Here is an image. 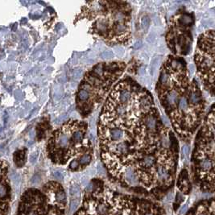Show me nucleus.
<instances>
[{"label": "nucleus", "instance_id": "nucleus-1", "mask_svg": "<svg viewBox=\"0 0 215 215\" xmlns=\"http://www.w3.org/2000/svg\"><path fill=\"white\" fill-rule=\"evenodd\" d=\"M158 92L176 133L190 141L205 118V102L201 88L192 80L181 58L170 57L160 76Z\"/></svg>", "mask_w": 215, "mask_h": 215}, {"label": "nucleus", "instance_id": "nucleus-2", "mask_svg": "<svg viewBox=\"0 0 215 215\" xmlns=\"http://www.w3.org/2000/svg\"><path fill=\"white\" fill-rule=\"evenodd\" d=\"M193 155L195 171L200 181L215 186V105L210 108L200 127Z\"/></svg>", "mask_w": 215, "mask_h": 215}, {"label": "nucleus", "instance_id": "nucleus-3", "mask_svg": "<svg viewBox=\"0 0 215 215\" xmlns=\"http://www.w3.org/2000/svg\"><path fill=\"white\" fill-rule=\"evenodd\" d=\"M194 61L202 86L215 97V30L206 31L200 35Z\"/></svg>", "mask_w": 215, "mask_h": 215}, {"label": "nucleus", "instance_id": "nucleus-4", "mask_svg": "<svg viewBox=\"0 0 215 215\" xmlns=\"http://www.w3.org/2000/svg\"><path fill=\"white\" fill-rule=\"evenodd\" d=\"M194 24L192 14L182 13L175 19L172 27L168 32V46L174 53L187 54L192 44L191 27Z\"/></svg>", "mask_w": 215, "mask_h": 215}, {"label": "nucleus", "instance_id": "nucleus-5", "mask_svg": "<svg viewBox=\"0 0 215 215\" xmlns=\"http://www.w3.org/2000/svg\"><path fill=\"white\" fill-rule=\"evenodd\" d=\"M144 123L150 131H156L157 129H160V127L161 126V124L159 123L157 116L153 114L146 116L144 119Z\"/></svg>", "mask_w": 215, "mask_h": 215}, {"label": "nucleus", "instance_id": "nucleus-6", "mask_svg": "<svg viewBox=\"0 0 215 215\" xmlns=\"http://www.w3.org/2000/svg\"><path fill=\"white\" fill-rule=\"evenodd\" d=\"M56 142H57V144L58 145L60 148H68L69 144H70V142H69V134H66V133L60 134L57 137Z\"/></svg>", "mask_w": 215, "mask_h": 215}, {"label": "nucleus", "instance_id": "nucleus-7", "mask_svg": "<svg viewBox=\"0 0 215 215\" xmlns=\"http://www.w3.org/2000/svg\"><path fill=\"white\" fill-rule=\"evenodd\" d=\"M125 178H126V181H127L128 184H130V185H135L137 182V177H136L133 169H131V168L127 169V171L125 172Z\"/></svg>", "mask_w": 215, "mask_h": 215}, {"label": "nucleus", "instance_id": "nucleus-8", "mask_svg": "<svg viewBox=\"0 0 215 215\" xmlns=\"http://www.w3.org/2000/svg\"><path fill=\"white\" fill-rule=\"evenodd\" d=\"M109 136H110V138L112 140H114V141H118L123 136V130L118 129V128L111 129L109 131Z\"/></svg>", "mask_w": 215, "mask_h": 215}, {"label": "nucleus", "instance_id": "nucleus-9", "mask_svg": "<svg viewBox=\"0 0 215 215\" xmlns=\"http://www.w3.org/2000/svg\"><path fill=\"white\" fill-rule=\"evenodd\" d=\"M118 100L122 104H126L131 98V93L127 90H120L118 92Z\"/></svg>", "mask_w": 215, "mask_h": 215}, {"label": "nucleus", "instance_id": "nucleus-10", "mask_svg": "<svg viewBox=\"0 0 215 215\" xmlns=\"http://www.w3.org/2000/svg\"><path fill=\"white\" fill-rule=\"evenodd\" d=\"M54 202H56L59 205H64L66 202V196L65 193L62 190H59V191L56 192V193L54 195Z\"/></svg>", "mask_w": 215, "mask_h": 215}, {"label": "nucleus", "instance_id": "nucleus-11", "mask_svg": "<svg viewBox=\"0 0 215 215\" xmlns=\"http://www.w3.org/2000/svg\"><path fill=\"white\" fill-rule=\"evenodd\" d=\"M95 27L97 28V31L98 32L102 33H106L108 31V24L106 20H99L97 21L95 24Z\"/></svg>", "mask_w": 215, "mask_h": 215}, {"label": "nucleus", "instance_id": "nucleus-12", "mask_svg": "<svg viewBox=\"0 0 215 215\" xmlns=\"http://www.w3.org/2000/svg\"><path fill=\"white\" fill-rule=\"evenodd\" d=\"M115 151L118 155H126L128 153V150H129V147L127 143H119L114 146Z\"/></svg>", "mask_w": 215, "mask_h": 215}, {"label": "nucleus", "instance_id": "nucleus-13", "mask_svg": "<svg viewBox=\"0 0 215 215\" xmlns=\"http://www.w3.org/2000/svg\"><path fill=\"white\" fill-rule=\"evenodd\" d=\"M155 162V156L151 155H146L144 158L143 162H142V165H144V168H151V167L154 166Z\"/></svg>", "mask_w": 215, "mask_h": 215}, {"label": "nucleus", "instance_id": "nucleus-14", "mask_svg": "<svg viewBox=\"0 0 215 215\" xmlns=\"http://www.w3.org/2000/svg\"><path fill=\"white\" fill-rule=\"evenodd\" d=\"M15 161L18 166H22L24 163V158H25V153L24 151H18L15 153Z\"/></svg>", "mask_w": 215, "mask_h": 215}, {"label": "nucleus", "instance_id": "nucleus-15", "mask_svg": "<svg viewBox=\"0 0 215 215\" xmlns=\"http://www.w3.org/2000/svg\"><path fill=\"white\" fill-rule=\"evenodd\" d=\"M70 195L74 199H79L81 197V188L77 185H73L69 190Z\"/></svg>", "mask_w": 215, "mask_h": 215}, {"label": "nucleus", "instance_id": "nucleus-16", "mask_svg": "<svg viewBox=\"0 0 215 215\" xmlns=\"http://www.w3.org/2000/svg\"><path fill=\"white\" fill-rule=\"evenodd\" d=\"M87 81L92 85H100L102 84V81L99 79V77H97L96 75H94L93 73H91L90 75L87 77Z\"/></svg>", "mask_w": 215, "mask_h": 215}, {"label": "nucleus", "instance_id": "nucleus-17", "mask_svg": "<svg viewBox=\"0 0 215 215\" xmlns=\"http://www.w3.org/2000/svg\"><path fill=\"white\" fill-rule=\"evenodd\" d=\"M113 18H114V20L118 22V24H122L124 21V20H126L127 15L123 11H116L113 15Z\"/></svg>", "mask_w": 215, "mask_h": 215}, {"label": "nucleus", "instance_id": "nucleus-18", "mask_svg": "<svg viewBox=\"0 0 215 215\" xmlns=\"http://www.w3.org/2000/svg\"><path fill=\"white\" fill-rule=\"evenodd\" d=\"M84 134L81 131H76L72 135V139L74 143H80L83 140Z\"/></svg>", "mask_w": 215, "mask_h": 215}, {"label": "nucleus", "instance_id": "nucleus-19", "mask_svg": "<svg viewBox=\"0 0 215 215\" xmlns=\"http://www.w3.org/2000/svg\"><path fill=\"white\" fill-rule=\"evenodd\" d=\"M77 97H78V99H79L80 101L85 102L86 101L88 98H89V97H90V94H89V92L87 91V90H85V89H81V90H80L79 92H78Z\"/></svg>", "mask_w": 215, "mask_h": 215}, {"label": "nucleus", "instance_id": "nucleus-20", "mask_svg": "<svg viewBox=\"0 0 215 215\" xmlns=\"http://www.w3.org/2000/svg\"><path fill=\"white\" fill-rule=\"evenodd\" d=\"M114 30H115V32H117V33L123 34L125 33V32H127V26L123 24H117L115 25Z\"/></svg>", "mask_w": 215, "mask_h": 215}, {"label": "nucleus", "instance_id": "nucleus-21", "mask_svg": "<svg viewBox=\"0 0 215 215\" xmlns=\"http://www.w3.org/2000/svg\"><path fill=\"white\" fill-rule=\"evenodd\" d=\"M92 73L98 77H100V76H102V74H103V65L102 64H99L98 65H97V66H95V67L94 68V70H93Z\"/></svg>", "mask_w": 215, "mask_h": 215}, {"label": "nucleus", "instance_id": "nucleus-22", "mask_svg": "<svg viewBox=\"0 0 215 215\" xmlns=\"http://www.w3.org/2000/svg\"><path fill=\"white\" fill-rule=\"evenodd\" d=\"M91 160V156L90 155H83L79 158V163L82 165H88Z\"/></svg>", "mask_w": 215, "mask_h": 215}, {"label": "nucleus", "instance_id": "nucleus-23", "mask_svg": "<svg viewBox=\"0 0 215 215\" xmlns=\"http://www.w3.org/2000/svg\"><path fill=\"white\" fill-rule=\"evenodd\" d=\"M116 114H118V116H124L125 114H127V111L126 108L123 106V105H118L116 107Z\"/></svg>", "mask_w": 215, "mask_h": 215}, {"label": "nucleus", "instance_id": "nucleus-24", "mask_svg": "<svg viewBox=\"0 0 215 215\" xmlns=\"http://www.w3.org/2000/svg\"><path fill=\"white\" fill-rule=\"evenodd\" d=\"M149 23H150V19H149V17L147 16V15H145V16H144L142 18L141 26L144 30H147V29H148V26H149Z\"/></svg>", "mask_w": 215, "mask_h": 215}, {"label": "nucleus", "instance_id": "nucleus-25", "mask_svg": "<svg viewBox=\"0 0 215 215\" xmlns=\"http://www.w3.org/2000/svg\"><path fill=\"white\" fill-rule=\"evenodd\" d=\"M100 57L102 59H111L114 57V53L111 51H105L100 54Z\"/></svg>", "mask_w": 215, "mask_h": 215}, {"label": "nucleus", "instance_id": "nucleus-26", "mask_svg": "<svg viewBox=\"0 0 215 215\" xmlns=\"http://www.w3.org/2000/svg\"><path fill=\"white\" fill-rule=\"evenodd\" d=\"M78 205H79V200H78V199H76V198L74 199V200L71 202L70 211L73 213V212H74L75 210H77Z\"/></svg>", "mask_w": 215, "mask_h": 215}, {"label": "nucleus", "instance_id": "nucleus-27", "mask_svg": "<svg viewBox=\"0 0 215 215\" xmlns=\"http://www.w3.org/2000/svg\"><path fill=\"white\" fill-rule=\"evenodd\" d=\"M53 176L54 178L56 179L57 181H63V179H64V176L62 174V172L60 171H54L53 172Z\"/></svg>", "mask_w": 215, "mask_h": 215}, {"label": "nucleus", "instance_id": "nucleus-28", "mask_svg": "<svg viewBox=\"0 0 215 215\" xmlns=\"http://www.w3.org/2000/svg\"><path fill=\"white\" fill-rule=\"evenodd\" d=\"M11 178H12V181H13V183L15 185H18L20 182V175L16 173V172H14L13 174L11 175Z\"/></svg>", "mask_w": 215, "mask_h": 215}, {"label": "nucleus", "instance_id": "nucleus-29", "mask_svg": "<svg viewBox=\"0 0 215 215\" xmlns=\"http://www.w3.org/2000/svg\"><path fill=\"white\" fill-rule=\"evenodd\" d=\"M159 59L158 58H155L152 60L151 63V66H150V71H151V74H153V72L155 71V69L156 67V65L158 64Z\"/></svg>", "mask_w": 215, "mask_h": 215}, {"label": "nucleus", "instance_id": "nucleus-30", "mask_svg": "<svg viewBox=\"0 0 215 215\" xmlns=\"http://www.w3.org/2000/svg\"><path fill=\"white\" fill-rule=\"evenodd\" d=\"M82 75V69H76L74 72V79H79Z\"/></svg>", "mask_w": 215, "mask_h": 215}, {"label": "nucleus", "instance_id": "nucleus-31", "mask_svg": "<svg viewBox=\"0 0 215 215\" xmlns=\"http://www.w3.org/2000/svg\"><path fill=\"white\" fill-rule=\"evenodd\" d=\"M38 154H39V151H36V152H34L30 156V162L31 164H32L34 165L37 160V158H38Z\"/></svg>", "mask_w": 215, "mask_h": 215}, {"label": "nucleus", "instance_id": "nucleus-32", "mask_svg": "<svg viewBox=\"0 0 215 215\" xmlns=\"http://www.w3.org/2000/svg\"><path fill=\"white\" fill-rule=\"evenodd\" d=\"M114 51L116 54L118 55V57H122L123 54H124V49L122 47H115L114 48Z\"/></svg>", "mask_w": 215, "mask_h": 215}, {"label": "nucleus", "instance_id": "nucleus-33", "mask_svg": "<svg viewBox=\"0 0 215 215\" xmlns=\"http://www.w3.org/2000/svg\"><path fill=\"white\" fill-rule=\"evenodd\" d=\"M62 94H63V92H62V89H60V90H56L54 91V97H55L56 99H60L61 96H62Z\"/></svg>", "mask_w": 215, "mask_h": 215}, {"label": "nucleus", "instance_id": "nucleus-34", "mask_svg": "<svg viewBox=\"0 0 215 215\" xmlns=\"http://www.w3.org/2000/svg\"><path fill=\"white\" fill-rule=\"evenodd\" d=\"M15 96L16 97V99H18V100H21V99L23 98L24 94L22 93V91L17 90L16 91H15Z\"/></svg>", "mask_w": 215, "mask_h": 215}, {"label": "nucleus", "instance_id": "nucleus-35", "mask_svg": "<svg viewBox=\"0 0 215 215\" xmlns=\"http://www.w3.org/2000/svg\"><path fill=\"white\" fill-rule=\"evenodd\" d=\"M40 180H41V177H40V176L39 175H35L32 178V183L35 185V184H37V183H39L40 182Z\"/></svg>", "mask_w": 215, "mask_h": 215}, {"label": "nucleus", "instance_id": "nucleus-36", "mask_svg": "<svg viewBox=\"0 0 215 215\" xmlns=\"http://www.w3.org/2000/svg\"><path fill=\"white\" fill-rule=\"evenodd\" d=\"M78 163H79V162L77 161V160H73V161L70 163V165H69V168H70L71 169H76V168L78 167Z\"/></svg>", "mask_w": 215, "mask_h": 215}, {"label": "nucleus", "instance_id": "nucleus-37", "mask_svg": "<svg viewBox=\"0 0 215 215\" xmlns=\"http://www.w3.org/2000/svg\"><path fill=\"white\" fill-rule=\"evenodd\" d=\"M5 195H7V188H5L4 184H2V185H1V197H4Z\"/></svg>", "mask_w": 215, "mask_h": 215}, {"label": "nucleus", "instance_id": "nucleus-38", "mask_svg": "<svg viewBox=\"0 0 215 215\" xmlns=\"http://www.w3.org/2000/svg\"><path fill=\"white\" fill-rule=\"evenodd\" d=\"M155 37V36H154V34L152 33V32H151V33L148 35V39H147V41H148V42H149V43H152V42L154 41Z\"/></svg>", "mask_w": 215, "mask_h": 215}, {"label": "nucleus", "instance_id": "nucleus-39", "mask_svg": "<svg viewBox=\"0 0 215 215\" xmlns=\"http://www.w3.org/2000/svg\"><path fill=\"white\" fill-rule=\"evenodd\" d=\"M187 207H188L187 205H185L184 206H182L181 209H180V211H179V214H184L185 212H186V210H187Z\"/></svg>", "mask_w": 215, "mask_h": 215}, {"label": "nucleus", "instance_id": "nucleus-40", "mask_svg": "<svg viewBox=\"0 0 215 215\" xmlns=\"http://www.w3.org/2000/svg\"><path fill=\"white\" fill-rule=\"evenodd\" d=\"M142 47V41H138L135 42V44H134V48L135 49H139Z\"/></svg>", "mask_w": 215, "mask_h": 215}, {"label": "nucleus", "instance_id": "nucleus-41", "mask_svg": "<svg viewBox=\"0 0 215 215\" xmlns=\"http://www.w3.org/2000/svg\"><path fill=\"white\" fill-rule=\"evenodd\" d=\"M183 199H184V198H183L182 195H181L180 193H178V194H177V196H176V202L179 203V202H182V201H183Z\"/></svg>", "mask_w": 215, "mask_h": 215}, {"label": "nucleus", "instance_id": "nucleus-42", "mask_svg": "<svg viewBox=\"0 0 215 215\" xmlns=\"http://www.w3.org/2000/svg\"><path fill=\"white\" fill-rule=\"evenodd\" d=\"M97 172H98V173H99V174H102V173H103V172H104L103 168H102L100 165L97 166Z\"/></svg>", "mask_w": 215, "mask_h": 215}, {"label": "nucleus", "instance_id": "nucleus-43", "mask_svg": "<svg viewBox=\"0 0 215 215\" xmlns=\"http://www.w3.org/2000/svg\"><path fill=\"white\" fill-rule=\"evenodd\" d=\"M65 118H66V115H61L60 118L57 119V122H59V123H61V122H64L65 120Z\"/></svg>", "mask_w": 215, "mask_h": 215}, {"label": "nucleus", "instance_id": "nucleus-44", "mask_svg": "<svg viewBox=\"0 0 215 215\" xmlns=\"http://www.w3.org/2000/svg\"><path fill=\"white\" fill-rule=\"evenodd\" d=\"M27 215H38V214H37L36 212H30Z\"/></svg>", "mask_w": 215, "mask_h": 215}, {"label": "nucleus", "instance_id": "nucleus-45", "mask_svg": "<svg viewBox=\"0 0 215 215\" xmlns=\"http://www.w3.org/2000/svg\"><path fill=\"white\" fill-rule=\"evenodd\" d=\"M31 106V105L29 102H26V104H25V107H27V108H29Z\"/></svg>", "mask_w": 215, "mask_h": 215}, {"label": "nucleus", "instance_id": "nucleus-46", "mask_svg": "<svg viewBox=\"0 0 215 215\" xmlns=\"http://www.w3.org/2000/svg\"><path fill=\"white\" fill-rule=\"evenodd\" d=\"M145 215H153V214H151V213H149V214L148 213V214H146Z\"/></svg>", "mask_w": 215, "mask_h": 215}, {"label": "nucleus", "instance_id": "nucleus-47", "mask_svg": "<svg viewBox=\"0 0 215 215\" xmlns=\"http://www.w3.org/2000/svg\"><path fill=\"white\" fill-rule=\"evenodd\" d=\"M198 215H207V214H200Z\"/></svg>", "mask_w": 215, "mask_h": 215}]
</instances>
